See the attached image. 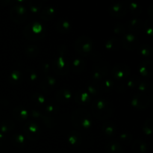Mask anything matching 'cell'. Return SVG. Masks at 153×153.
Listing matches in <instances>:
<instances>
[{"label": "cell", "instance_id": "obj_1", "mask_svg": "<svg viewBox=\"0 0 153 153\" xmlns=\"http://www.w3.org/2000/svg\"><path fill=\"white\" fill-rule=\"evenodd\" d=\"M93 113L98 119H107L111 115L112 106L108 101L103 99L94 101L92 106Z\"/></svg>", "mask_w": 153, "mask_h": 153}, {"label": "cell", "instance_id": "obj_2", "mask_svg": "<svg viewBox=\"0 0 153 153\" xmlns=\"http://www.w3.org/2000/svg\"><path fill=\"white\" fill-rule=\"evenodd\" d=\"M75 117H72L73 122L79 128H88L92 125V119L89 113L85 109H79L73 113Z\"/></svg>", "mask_w": 153, "mask_h": 153}, {"label": "cell", "instance_id": "obj_3", "mask_svg": "<svg viewBox=\"0 0 153 153\" xmlns=\"http://www.w3.org/2000/svg\"><path fill=\"white\" fill-rule=\"evenodd\" d=\"M25 37L30 40H37L43 38L45 35V29L40 24L31 23L27 25L24 31Z\"/></svg>", "mask_w": 153, "mask_h": 153}, {"label": "cell", "instance_id": "obj_4", "mask_svg": "<svg viewBox=\"0 0 153 153\" xmlns=\"http://www.w3.org/2000/svg\"><path fill=\"white\" fill-rule=\"evenodd\" d=\"M75 49L82 55H88L93 49L92 40L88 37H80L75 43Z\"/></svg>", "mask_w": 153, "mask_h": 153}, {"label": "cell", "instance_id": "obj_5", "mask_svg": "<svg viewBox=\"0 0 153 153\" xmlns=\"http://www.w3.org/2000/svg\"><path fill=\"white\" fill-rule=\"evenodd\" d=\"M52 67H53L54 71L58 75H64L67 73L69 66L65 59L64 52L60 51L59 54H58V56L53 61Z\"/></svg>", "mask_w": 153, "mask_h": 153}, {"label": "cell", "instance_id": "obj_6", "mask_svg": "<svg viewBox=\"0 0 153 153\" xmlns=\"http://www.w3.org/2000/svg\"><path fill=\"white\" fill-rule=\"evenodd\" d=\"M10 16L16 23H21L25 21L28 16V10L25 7L21 5L13 6L10 12Z\"/></svg>", "mask_w": 153, "mask_h": 153}, {"label": "cell", "instance_id": "obj_7", "mask_svg": "<svg viewBox=\"0 0 153 153\" xmlns=\"http://www.w3.org/2000/svg\"><path fill=\"white\" fill-rule=\"evenodd\" d=\"M24 131L27 138L31 140H36L40 137V127L34 121H29L25 124L24 126Z\"/></svg>", "mask_w": 153, "mask_h": 153}, {"label": "cell", "instance_id": "obj_8", "mask_svg": "<svg viewBox=\"0 0 153 153\" xmlns=\"http://www.w3.org/2000/svg\"><path fill=\"white\" fill-rule=\"evenodd\" d=\"M112 76L117 80H123L130 74V69L125 64H117L113 67Z\"/></svg>", "mask_w": 153, "mask_h": 153}, {"label": "cell", "instance_id": "obj_9", "mask_svg": "<svg viewBox=\"0 0 153 153\" xmlns=\"http://www.w3.org/2000/svg\"><path fill=\"white\" fill-rule=\"evenodd\" d=\"M109 11H110L111 15L114 17H122L125 16L126 13H127V5H126L125 3L123 1L116 2L110 6Z\"/></svg>", "mask_w": 153, "mask_h": 153}, {"label": "cell", "instance_id": "obj_10", "mask_svg": "<svg viewBox=\"0 0 153 153\" xmlns=\"http://www.w3.org/2000/svg\"><path fill=\"white\" fill-rule=\"evenodd\" d=\"M123 44L125 49L128 50H134L137 47L138 44V40L135 35L131 34H126L123 36Z\"/></svg>", "mask_w": 153, "mask_h": 153}, {"label": "cell", "instance_id": "obj_11", "mask_svg": "<svg viewBox=\"0 0 153 153\" xmlns=\"http://www.w3.org/2000/svg\"><path fill=\"white\" fill-rule=\"evenodd\" d=\"M107 71L105 67L102 65H96L93 71V79L94 81H100L105 77Z\"/></svg>", "mask_w": 153, "mask_h": 153}, {"label": "cell", "instance_id": "obj_12", "mask_svg": "<svg viewBox=\"0 0 153 153\" xmlns=\"http://www.w3.org/2000/svg\"><path fill=\"white\" fill-rule=\"evenodd\" d=\"M140 73L143 76H150L152 74V63L151 61H143L140 66Z\"/></svg>", "mask_w": 153, "mask_h": 153}, {"label": "cell", "instance_id": "obj_13", "mask_svg": "<svg viewBox=\"0 0 153 153\" xmlns=\"http://www.w3.org/2000/svg\"><path fill=\"white\" fill-rule=\"evenodd\" d=\"M91 100V96L88 91H80L76 96V101L78 104H87Z\"/></svg>", "mask_w": 153, "mask_h": 153}, {"label": "cell", "instance_id": "obj_14", "mask_svg": "<svg viewBox=\"0 0 153 153\" xmlns=\"http://www.w3.org/2000/svg\"><path fill=\"white\" fill-rule=\"evenodd\" d=\"M132 151L134 153H146L147 151V145L143 140H137L133 143Z\"/></svg>", "mask_w": 153, "mask_h": 153}, {"label": "cell", "instance_id": "obj_15", "mask_svg": "<svg viewBox=\"0 0 153 153\" xmlns=\"http://www.w3.org/2000/svg\"><path fill=\"white\" fill-rule=\"evenodd\" d=\"M13 114L14 118L18 120H25L28 118V111L22 107H17L13 109Z\"/></svg>", "mask_w": 153, "mask_h": 153}, {"label": "cell", "instance_id": "obj_16", "mask_svg": "<svg viewBox=\"0 0 153 153\" xmlns=\"http://www.w3.org/2000/svg\"><path fill=\"white\" fill-rule=\"evenodd\" d=\"M106 152L107 153H123V149L117 142L111 141L106 145Z\"/></svg>", "mask_w": 153, "mask_h": 153}, {"label": "cell", "instance_id": "obj_17", "mask_svg": "<svg viewBox=\"0 0 153 153\" xmlns=\"http://www.w3.org/2000/svg\"><path fill=\"white\" fill-rule=\"evenodd\" d=\"M55 85H56V80L51 76H46L41 83L42 88L45 91H52Z\"/></svg>", "mask_w": 153, "mask_h": 153}, {"label": "cell", "instance_id": "obj_18", "mask_svg": "<svg viewBox=\"0 0 153 153\" xmlns=\"http://www.w3.org/2000/svg\"><path fill=\"white\" fill-rule=\"evenodd\" d=\"M57 29L59 32L61 33H66L70 31V23L68 20L67 19H60L58 22H57Z\"/></svg>", "mask_w": 153, "mask_h": 153}, {"label": "cell", "instance_id": "obj_19", "mask_svg": "<svg viewBox=\"0 0 153 153\" xmlns=\"http://www.w3.org/2000/svg\"><path fill=\"white\" fill-rule=\"evenodd\" d=\"M55 14V9L53 7H47L41 13L42 19L44 20H51Z\"/></svg>", "mask_w": 153, "mask_h": 153}, {"label": "cell", "instance_id": "obj_20", "mask_svg": "<svg viewBox=\"0 0 153 153\" xmlns=\"http://www.w3.org/2000/svg\"><path fill=\"white\" fill-rule=\"evenodd\" d=\"M14 127V124H13V121L10 120H5L1 122L0 124V130H1V133H7L11 131Z\"/></svg>", "mask_w": 153, "mask_h": 153}, {"label": "cell", "instance_id": "obj_21", "mask_svg": "<svg viewBox=\"0 0 153 153\" xmlns=\"http://www.w3.org/2000/svg\"><path fill=\"white\" fill-rule=\"evenodd\" d=\"M116 126L111 122H107L103 125L102 131L107 136H112L116 132Z\"/></svg>", "mask_w": 153, "mask_h": 153}, {"label": "cell", "instance_id": "obj_22", "mask_svg": "<svg viewBox=\"0 0 153 153\" xmlns=\"http://www.w3.org/2000/svg\"><path fill=\"white\" fill-rule=\"evenodd\" d=\"M72 95L70 91L67 89H62L57 94V98L59 101L67 102L68 100H70Z\"/></svg>", "mask_w": 153, "mask_h": 153}, {"label": "cell", "instance_id": "obj_23", "mask_svg": "<svg viewBox=\"0 0 153 153\" xmlns=\"http://www.w3.org/2000/svg\"><path fill=\"white\" fill-rule=\"evenodd\" d=\"M72 67H73V70L75 73H80L84 70L85 67V61L82 60L77 58L73 61V64H72Z\"/></svg>", "mask_w": 153, "mask_h": 153}, {"label": "cell", "instance_id": "obj_24", "mask_svg": "<svg viewBox=\"0 0 153 153\" xmlns=\"http://www.w3.org/2000/svg\"><path fill=\"white\" fill-rule=\"evenodd\" d=\"M120 46V41L119 39L117 38H112L110 40L107 41L105 43V46L108 49H111V50H115L117 49Z\"/></svg>", "mask_w": 153, "mask_h": 153}, {"label": "cell", "instance_id": "obj_25", "mask_svg": "<svg viewBox=\"0 0 153 153\" xmlns=\"http://www.w3.org/2000/svg\"><path fill=\"white\" fill-rule=\"evenodd\" d=\"M40 52V49L37 46H29L26 48L25 49V54L28 55L30 58H34V57L37 56Z\"/></svg>", "mask_w": 153, "mask_h": 153}, {"label": "cell", "instance_id": "obj_26", "mask_svg": "<svg viewBox=\"0 0 153 153\" xmlns=\"http://www.w3.org/2000/svg\"><path fill=\"white\" fill-rule=\"evenodd\" d=\"M141 22L138 19H133L128 22V28L131 31H135L140 28Z\"/></svg>", "mask_w": 153, "mask_h": 153}, {"label": "cell", "instance_id": "obj_27", "mask_svg": "<svg viewBox=\"0 0 153 153\" xmlns=\"http://www.w3.org/2000/svg\"><path fill=\"white\" fill-rule=\"evenodd\" d=\"M141 96L137 95L131 100V104L134 107L137 108H144L146 106V103L141 102Z\"/></svg>", "mask_w": 153, "mask_h": 153}, {"label": "cell", "instance_id": "obj_28", "mask_svg": "<svg viewBox=\"0 0 153 153\" xmlns=\"http://www.w3.org/2000/svg\"><path fill=\"white\" fill-rule=\"evenodd\" d=\"M12 142L16 146H22L25 143V137L20 134H16L12 137Z\"/></svg>", "mask_w": 153, "mask_h": 153}, {"label": "cell", "instance_id": "obj_29", "mask_svg": "<svg viewBox=\"0 0 153 153\" xmlns=\"http://www.w3.org/2000/svg\"><path fill=\"white\" fill-rule=\"evenodd\" d=\"M128 8L131 10V13L133 15L139 14L140 13V10H141V7L134 2H130L128 4Z\"/></svg>", "mask_w": 153, "mask_h": 153}, {"label": "cell", "instance_id": "obj_30", "mask_svg": "<svg viewBox=\"0 0 153 153\" xmlns=\"http://www.w3.org/2000/svg\"><path fill=\"white\" fill-rule=\"evenodd\" d=\"M21 79H22V74H21L19 71H13V73L10 74V82H13V83L18 84L19 82H20Z\"/></svg>", "mask_w": 153, "mask_h": 153}, {"label": "cell", "instance_id": "obj_31", "mask_svg": "<svg viewBox=\"0 0 153 153\" xmlns=\"http://www.w3.org/2000/svg\"><path fill=\"white\" fill-rule=\"evenodd\" d=\"M30 9H31V11L33 13H38V11L40 10V7H41V2L40 1H30Z\"/></svg>", "mask_w": 153, "mask_h": 153}, {"label": "cell", "instance_id": "obj_32", "mask_svg": "<svg viewBox=\"0 0 153 153\" xmlns=\"http://www.w3.org/2000/svg\"><path fill=\"white\" fill-rule=\"evenodd\" d=\"M140 52L142 55H144V56H149L152 54V49H151L149 46H141L140 48Z\"/></svg>", "mask_w": 153, "mask_h": 153}, {"label": "cell", "instance_id": "obj_33", "mask_svg": "<svg viewBox=\"0 0 153 153\" xmlns=\"http://www.w3.org/2000/svg\"><path fill=\"white\" fill-rule=\"evenodd\" d=\"M120 139L121 140H122L123 142H124V143H128V142H131V139H132V137H131V135L130 134H128V133H122V134L120 135Z\"/></svg>", "mask_w": 153, "mask_h": 153}, {"label": "cell", "instance_id": "obj_34", "mask_svg": "<svg viewBox=\"0 0 153 153\" xmlns=\"http://www.w3.org/2000/svg\"><path fill=\"white\" fill-rule=\"evenodd\" d=\"M88 94L91 95H97L99 93V90L96 88L95 83H91L88 85Z\"/></svg>", "mask_w": 153, "mask_h": 153}, {"label": "cell", "instance_id": "obj_35", "mask_svg": "<svg viewBox=\"0 0 153 153\" xmlns=\"http://www.w3.org/2000/svg\"><path fill=\"white\" fill-rule=\"evenodd\" d=\"M33 97L36 99L35 102L39 105L43 104V103H45V102H46V98H45L43 95H41V94H36L33 96Z\"/></svg>", "mask_w": 153, "mask_h": 153}, {"label": "cell", "instance_id": "obj_36", "mask_svg": "<svg viewBox=\"0 0 153 153\" xmlns=\"http://www.w3.org/2000/svg\"><path fill=\"white\" fill-rule=\"evenodd\" d=\"M103 85H104L105 89H106L107 91H108V90L111 89L112 87H113V85H114V83H113V82L111 80V79H106V80L104 82Z\"/></svg>", "mask_w": 153, "mask_h": 153}, {"label": "cell", "instance_id": "obj_37", "mask_svg": "<svg viewBox=\"0 0 153 153\" xmlns=\"http://www.w3.org/2000/svg\"><path fill=\"white\" fill-rule=\"evenodd\" d=\"M28 73H29V78L31 79V81L34 82V81L37 80V75L35 71H34V70H28Z\"/></svg>", "mask_w": 153, "mask_h": 153}, {"label": "cell", "instance_id": "obj_38", "mask_svg": "<svg viewBox=\"0 0 153 153\" xmlns=\"http://www.w3.org/2000/svg\"><path fill=\"white\" fill-rule=\"evenodd\" d=\"M149 120L146 121V124L144 125V128H143V130H144V131L146 134H150V133L152 132V128H149V125H151V124H152V122L149 123Z\"/></svg>", "mask_w": 153, "mask_h": 153}, {"label": "cell", "instance_id": "obj_39", "mask_svg": "<svg viewBox=\"0 0 153 153\" xmlns=\"http://www.w3.org/2000/svg\"><path fill=\"white\" fill-rule=\"evenodd\" d=\"M137 84V82H136V80H134V79H130V80L127 82V86L129 88H135Z\"/></svg>", "mask_w": 153, "mask_h": 153}, {"label": "cell", "instance_id": "obj_40", "mask_svg": "<svg viewBox=\"0 0 153 153\" xmlns=\"http://www.w3.org/2000/svg\"><path fill=\"white\" fill-rule=\"evenodd\" d=\"M137 84H138V89L140 90V91H146V87H147V85H146V83H145V82H137Z\"/></svg>", "mask_w": 153, "mask_h": 153}, {"label": "cell", "instance_id": "obj_41", "mask_svg": "<svg viewBox=\"0 0 153 153\" xmlns=\"http://www.w3.org/2000/svg\"><path fill=\"white\" fill-rule=\"evenodd\" d=\"M4 134H3V133H1V132H0V143H1V142L3 141V140H4Z\"/></svg>", "mask_w": 153, "mask_h": 153}]
</instances>
